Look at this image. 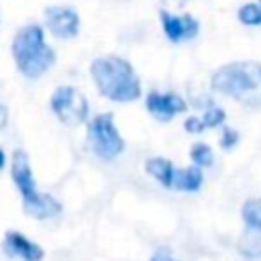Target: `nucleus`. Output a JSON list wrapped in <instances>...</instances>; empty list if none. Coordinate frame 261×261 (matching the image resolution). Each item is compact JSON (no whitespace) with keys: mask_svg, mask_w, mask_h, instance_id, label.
<instances>
[{"mask_svg":"<svg viewBox=\"0 0 261 261\" xmlns=\"http://www.w3.org/2000/svg\"><path fill=\"white\" fill-rule=\"evenodd\" d=\"M220 147L224 149V151H230L232 147H237L239 145V141H241V135H239V130L237 128H230V126H222V133H220Z\"/></svg>","mask_w":261,"mask_h":261,"instance_id":"17","label":"nucleus"},{"mask_svg":"<svg viewBox=\"0 0 261 261\" xmlns=\"http://www.w3.org/2000/svg\"><path fill=\"white\" fill-rule=\"evenodd\" d=\"M145 108L153 118H157L161 122H169L171 118H175L177 114L188 110V102L175 92L151 90L145 98Z\"/></svg>","mask_w":261,"mask_h":261,"instance_id":"10","label":"nucleus"},{"mask_svg":"<svg viewBox=\"0 0 261 261\" xmlns=\"http://www.w3.org/2000/svg\"><path fill=\"white\" fill-rule=\"evenodd\" d=\"M6 122H8V110L4 104H0V130L6 126Z\"/></svg>","mask_w":261,"mask_h":261,"instance_id":"19","label":"nucleus"},{"mask_svg":"<svg viewBox=\"0 0 261 261\" xmlns=\"http://www.w3.org/2000/svg\"><path fill=\"white\" fill-rule=\"evenodd\" d=\"M190 159H192V163H194L196 167L202 169V167H210V165L214 163V153H212L210 145H206V143H196V145H192Z\"/></svg>","mask_w":261,"mask_h":261,"instance_id":"15","label":"nucleus"},{"mask_svg":"<svg viewBox=\"0 0 261 261\" xmlns=\"http://www.w3.org/2000/svg\"><path fill=\"white\" fill-rule=\"evenodd\" d=\"M88 143L92 153L102 161H112L124 151V139L120 137L112 114H96L88 122Z\"/></svg>","mask_w":261,"mask_h":261,"instance_id":"5","label":"nucleus"},{"mask_svg":"<svg viewBox=\"0 0 261 261\" xmlns=\"http://www.w3.org/2000/svg\"><path fill=\"white\" fill-rule=\"evenodd\" d=\"M45 24L55 39H73L80 33V14L73 6L53 4L45 8Z\"/></svg>","mask_w":261,"mask_h":261,"instance_id":"8","label":"nucleus"},{"mask_svg":"<svg viewBox=\"0 0 261 261\" xmlns=\"http://www.w3.org/2000/svg\"><path fill=\"white\" fill-rule=\"evenodd\" d=\"M204 184L202 169L196 165L190 167H177L175 179H173V190L175 192H198Z\"/></svg>","mask_w":261,"mask_h":261,"instance_id":"13","label":"nucleus"},{"mask_svg":"<svg viewBox=\"0 0 261 261\" xmlns=\"http://www.w3.org/2000/svg\"><path fill=\"white\" fill-rule=\"evenodd\" d=\"M55 51L45 39L41 24H24L12 39V59L20 75L29 80L43 77L55 63Z\"/></svg>","mask_w":261,"mask_h":261,"instance_id":"3","label":"nucleus"},{"mask_svg":"<svg viewBox=\"0 0 261 261\" xmlns=\"http://www.w3.org/2000/svg\"><path fill=\"white\" fill-rule=\"evenodd\" d=\"M149 261H177V259L171 257V253H169L167 249H159V251L153 253V257H151Z\"/></svg>","mask_w":261,"mask_h":261,"instance_id":"18","label":"nucleus"},{"mask_svg":"<svg viewBox=\"0 0 261 261\" xmlns=\"http://www.w3.org/2000/svg\"><path fill=\"white\" fill-rule=\"evenodd\" d=\"M241 216L245 222V230L237 241V249L247 259L261 257V198H249L243 208Z\"/></svg>","mask_w":261,"mask_h":261,"instance_id":"7","label":"nucleus"},{"mask_svg":"<svg viewBox=\"0 0 261 261\" xmlns=\"http://www.w3.org/2000/svg\"><path fill=\"white\" fill-rule=\"evenodd\" d=\"M2 251L10 257H18L22 261H43L45 251L41 245L33 243L29 237H24L18 230H8L2 241Z\"/></svg>","mask_w":261,"mask_h":261,"instance_id":"11","label":"nucleus"},{"mask_svg":"<svg viewBox=\"0 0 261 261\" xmlns=\"http://www.w3.org/2000/svg\"><path fill=\"white\" fill-rule=\"evenodd\" d=\"M10 177L22 198V208L29 216H33L37 220H47L61 212V204L51 194H43L37 190V181H35L33 169H31L29 155L22 149H16L12 153Z\"/></svg>","mask_w":261,"mask_h":261,"instance_id":"4","label":"nucleus"},{"mask_svg":"<svg viewBox=\"0 0 261 261\" xmlns=\"http://www.w3.org/2000/svg\"><path fill=\"white\" fill-rule=\"evenodd\" d=\"M210 86L216 94L228 96L247 108L261 106V63L259 61H232L218 67Z\"/></svg>","mask_w":261,"mask_h":261,"instance_id":"2","label":"nucleus"},{"mask_svg":"<svg viewBox=\"0 0 261 261\" xmlns=\"http://www.w3.org/2000/svg\"><path fill=\"white\" fill-rule=\"evenodd\" d=\"M51 112L67 126H77L88 120L90 116V104L86 96L73 88V86H59L53 90L49 100Z\"/></svg>","mask_w":261,"mask_h":261,"instance_id":"6","label":"nucleus"},{"mask_svg":"<svg viewBox=\"0 0 261 261\" xmlns=\"http://www.w3.org/2000/svg\"><path fill=\"white\" fill-rule=\"evenodd\" d=\"M257 4H259V8H261V0H259V2H257Z\"/></svg>","mask_w":261,"mask_h":261,"instance_id":"21","label":"nucleus"},{"mask_svg":"<svg viewBox=\"0 0 261 261\" xmlns=\"http://www.w3.org/2000/svg\"><path fill=\"white\" fill-rule=\"evenodd\" d=\"M198 116H200V122H202L204 130H206V128H214V126H222L224 120H226L224 110H222L220 106H214V104H210V106H208L202 114H198Z\"/></svg>","mask_w":261,"mask_h":261,"instance_id":"16","label":"nucleus"},{"mask_svg":"<svg viewBox=\"0 0 261 261\" xmlns=\"http://www.w3.org/2000/svg\"><path fill=\"white\" fill-rule=\"evenodd\" d=\"M159 20H161V29L165 33V39L175 43V45L194 41L200 33V22L192 14H173V12L161 8Z\"/></svg>","mask_w":261,"mask_h":261,"instance_id":"9","label":"nucleus"},{"mask_svg":"<svg viewBox=\"0 0 261 261\" xmlns=\"http://www.w3.org/2000/svg\"><path fill=\"white\" fill-rule=\"evenodd\" d=\"M90 75L96 90L118 104H128L141 98V80L133 65L118 55L96 57L90 65Z\"/></svg>","mask_w":261,"mask_h":261,"instance_id":"1","label":"nucleus"},{"mask_svg":"<svg viewBox=\"0 0 261 261\" xmlns=\"http://www.w3.org/2000/svg\"><path fill=\"white\" fill-rule=\"evenodd\" d=\"M145 171L157 184H161L165 190H173V179H175L177 167L169 159H165V157H149L145 161Z\"/></svg>","mask_w":261,"mask_h":261,"instance_id":"12","label":"nucleus"},{"mask_svg":"<svg viewBox=\"0 0 261 261\" xmlns=\"http://www.w3.org/2000/svg\"><path fill=\"white\" fill-rule=\"evenodd\" d=\"M237 18L245 27H261V8L257 2H247L239 8Z\"/></svg>","mask_w":261,"mask_h":261,"instance_id":"14","label":"nucleus"},{"mask_svg":"<svg viewBox=\"0 0 261 261\" xmlns=\"http://www.w3.org/2000/svg\"><path fill=\"white\" fill-rule=\"evenodd\" d=\"M4 165H6V153H4V149L0 147V169H4Z\"/></svg>","mask_w":261,"mask_h":261,"instance_id":"20","label":"nucleus"}]
</instances>
